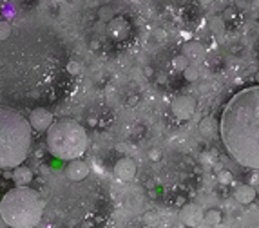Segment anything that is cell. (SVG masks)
Masks as SVG:
<instances>
[{
	"label": "cell",
	"mask_w": 259,
	"mask_h": 228,
	"mask_svg": "<svg viewBox=\"0 0 259 228\" xmlns=\"http://www.w3.org/2000/svg\"><path fill=\"white\" fill-rule=\"evenodd\" d=\"M219 136L239 165L259 170V84L229 100L219 119Z\"/></svg>",
	"instance_id": "cell-1"
},
{
	"label": "cell",
	"mask_w": 259,
	"mask_h": 228,
	"mask_svg": "<svg viewBox=\"0 0 259 228\" xmlns=\"http://www.w3.org/2000/svg\"><path fill=\"white\" fill-rule=\"evenodd\" d=\"M31 127L29 119L22 113L9 107L0 111V167L16 169L29 156L31 149Z\"/></svg>",
	"instance_id": "cell-2"
},
{
	"label": "cell",
	"mask_w": 259,
	"mask_h": 228,
	"mask_svg": "<svg viewBox=\"0 0 259 228\" xmlns=\"http://www.w3.org/2000/svg\"><path fill=\"white\" fill-rule=\"evenodd\" d=\"M45 214V201L31 187L7 190L0 201V218L9 228H35Z\"/></svg>",
	"instance_id": "cell-3"
},
{
	"label": "cell",
	"mask_w": 259,
	"mask_h": 228,
	"mask_svg": "<svg viewBox=\"0 0 259 228\" xmlns=\"http://www.w3.org/2000/svg\"><path fill=\"white\" fill-rule=\"evenodd\" d=\"M45 141L51 156L69 163L73 159H80L85 154L89 145V136L85 127L80 125V121L62 118L56 119L51 125V129L45 132Z\"/></svg>",
	"instance_id": "cell-4"
},
{
	"label": "cell",
	"mask_w": 259,
	"mask_h": 228,
	"mask_svg": "<svg viewBox=\"0 0 259 228\" xmlns=\"http://www.w3.org/2000/svg\"><path fill=\"white\" fill-rule=\"evenodd\" d=\"M29 123L33 127V130L36 132H47L51 129V125L55 123V119H53V113L49 109H45V107H35V109H31L29 113Z\"/></svg>",
	"instance_id": "cell-5"
},
{
	"label": "cell",
	"mask_w": 259,
	"mask_h": 228,
	"mask_svg": "<svg viewBox=\"0 0 259 228\" xmlns=\"http://www.w3.org/2000/svg\"><path fill=\"white\" fill-rule=\"evenodd\" d=\"M172 114L176 118L185 121V119H190L196 113V100L192 96H178V98L172 100Z\"/></svg>",
	"instance_id": "cell-6"
},
{
	"label": "cell",
	"mask_w": 259,
	"mask_h": 228,
	"mask_svg": "<svg viewBox=\"0 0 259 228\" xmlns=\"http://www.w3.org/2000/svg\"><path fill=\"white\" fill-rule=\"evenodd\" d=\"M89 172H91L89 165L85 163L82 158L73 159L65 167V176H67L69 181H85V179L89 178Z\"/></svg>",
	"instance_id": "cell-7"
},
{
	"label": "cell",
	"mask_w": 259,
	"mask_h": 228,
	"mask_svg": "<svg viewBox=\"0 0 259 228\" xmlns=\"http://www.w3.org/2000/svg\"><path fill=\"white\" fill-rule=\"evenodd\" d=\"M203 218H205V212L194 203H187L179 210V219H181V223L187 225V227H198V225L203 221Z\"/></svg>",
	"instance_id": "cell-8"
},
{
	"label": "cell",
	"mask_w": 259,
	"mask_h": 228,
	"mask_svg": "<svg viewBox=\"0 0 259 228\" xmlns=\"http://www.w3.org/2000/svg\"><path fill=\"white\" fill-rule=\"evenodd\" d=\"M136 170H138L136 169V163L130 158L118 159L115 165V174L118 176V179H122V181H130V179H134Z\"/></svg>",
	"instance_id": "cell-9"
},
{
	"label": "cell",
	"mask_w": 259,
	"mask_h": 228,
	"mask_svg": "<svg viewBox=\"0 0 259 228\" xmlns=\"http://www.w3.org/2000/svg\"><path fill=\"white\" fill-rule=\"evenodd\" d=\"M181 55L187 56L192 64H198V62H201V60L205 58L207 51H205V47L199 44L198 40H189V42H185L183 47H181Z\"/></svg>",
	"instance_id": "cell-10"
},
{
	"label": "cell",
	"mask_w": 259,
	"mask_h": 228,
	"mask_svg": "<svg viewBox=\"0 0 259 228\" xmlns=\"http://www.w3.org/2000/svg\"><path fill=\"white\" fill-rule=\"evenodd\" d=\"M107 33H109L115 40H124L125 36L129 35L127 20L122 18V16H115V18L109 22V25H107Z\"/></svg>",
	"instance_id": "cell-11"
},
{
	"label": "cell",
	"mask_w": 259,
	"mask_h": 228,
	"mask_svg": "<svg viewBox=\"0 0 259 228\" xmlns=\"http://www.w3.org/2000/svg\"><path fill=\"white\" fill-rule=\"evenodd\" d=\"M31 181H33V172H31V169L20 165V167H16V169L13 170V183H15L16 187H27Z\"/></svg>",
	"instance_id": "cell-12"
},
{
	"label": "cell",
	"mask_w": 259,
	"mask_h": 228,
	"mask_svg": "<svg viewBox=\"0 0 259 228\" xmlns=\"http://www.w3.org/2000/svg\"><path fill=\"white\" fill-rule=\"evenodd\" d=\"M234 198L238 199L239 203L249 205L256 199V189L250 185H239L238 189L234 190Z\"/></svg>",
	"instance_id": "cell-13"
},
{
	"label": "cell",
	"mask_w": 259,
	"mask_h": 228,
	"mask_svg": "<svg viewBox=\"0 0 259 228\" xmlns=\"http://www.w3.org/2000/svg\"><path fill=\"white\" fill-rule=\"evenodd\" d=\"M199 130H201L203 136L210 138V136H214V134L219 130V123L216 121L214 118H212V116H207V118L201 119V123H199Z\"/></svg>",
	"instance_id": "cell-14"
},
{
	"label": "cell",
	"mask_w": 259,
	"mask_h": 228,
	"mask_svg": "<svg viewBox=\"0 0 259 228\" xmlns=\"http://www.w3.org/2000/svg\"><path fill=\"white\" fill-rule=\"evenodd\" d=\"M232 228H259V212H250L243 216Z\"/></svg>",
	"instance_id": "cell-15"
},
{
	"label": "cell",
	"mask_w": 259,
	"mask_h": 228,
	"mask_svg": "<svg viewBox=\"0 0 259 228\" xmlns=\"http://www.w3.org/2000/svg\"><path fill=\"white\" fill-rule=\"evenodd\" d=\"M205 225H209V227H218V225H221V221H223V214L219 212V210H207L205 212V218H203Z\"/></svg>",
	"instance_id": "cell-16"
},
{
	"label": "cell",
	"mask_w": 259,
	"mask_h": 228,
	"mask_svg": "<svg viewBox=\"0 0 259 228\" xmlns=\"http://www.w3.org/2000/svg\"><path fill=\"white\" fill-rule=\"evenodd\" d=\"M172 67H174L176 71H181V73H185V71L190 67V60L187 58L185 55H176L174 58H172Z\"/></svg>",
	"instance_id": "cell-17"
},
{
	"label": "cell",
	"mask_w": 259,
	"mask_h": 228,
	"mask_svg": "<svg viewBox=\"0 0 259 228\" xmlns=\"http://www.w3.org/2000/svg\"><path fill=\"white\" fill-rule=\"evenodd\" d=\"M80 71H82V65H80V62H76V60H69L67 64H65V73L71 76H78Z\"/></svg>",
	"instance_id": "cell-18"
},
{
	"label": "cell",
	"mask_w": 259,
	"mask_h": 228,
	"mask_svg": "<svg viewBox=\"0 0 259 228\" xmlns=\"http://www.w3.org/2000/svg\"><path fill=\"white\" fill-rule=\"evenodd\" d=\"M158 214L154 212H145L143 214V225L145 227H149V228H154L156 225H158Z\"/></svg>",
	"instance_id": "cell-19"
},
{
	"label": "cell",
	"mask_w": 259,
	"mask_h": 228,
	"mask_svg": "<svg viewBox=\"0 0 259 228\" xmlns=\"http://www.w3.org/2000/svg\"><path fill=\"white\" fill-rule=\"evenodd\" d=\"M183 76H185V80H187V82H196V80H198V76H199L198 67H196V65H190L189 69L183 73Z\"/></svg>",
	"instance_id": "cell-20"
},
{
	"label": "cell",
	"mask_w": 259,
	"mask_h": 228,
	"mask_svg": "<svg viewBox=\"0 0 259 228\" xmlns=\"http://www.w3.org/2000/svg\"><path fill=\"white\" fill-rule=\"evenodd\" d=\"M9 35H11V24L5 22V20H2V24H0V38L5 42V40L9 38Z\"/></svg>",
	"instance_id": "cell-21"
},
{
	"label": "cell",
	"mask_w": 259,
	"mask_h": 228,
	"mask_svg": "<svg viewBox=\"0 0 259 228\" xmlns=\"http://www.w3.org/2000/svg\"><path fill=\"white\" fill-rule=\"evenodd\" d=\"M98 16H100V20H102V22H107V24H109L111 20L115 18V16H113V11H111V7H102V9L98 11Z\"/></svg>",
	"instance_id": "cell-22"
},
{
	"label": "cell",
	"mask_w": 259,
	"mask_h": 228,
	"mask_svg": "<svg viewBox=\"0 0 259 228\" xmlns=\"http://www.w3.org/2000/svg\"><path fill=\"white\" fill-rule=\"evenodd\" d=\"M223 25H225L223 18H219V16H212V18H210V29L216 31V33H219V31L223 29Z\"/></svg>",
	"instance_id": "cell-23"
},
{
	"label": "cell",
	"mask_w": 259,
	"mask_h": 228,
	"mask_svg": "<svg viewBox=\"0 0 259 228\" xmlns=\"http://www.w3.org/2000/svg\"><path fill=\"white\" fill-rule=\"evenodd\" d=\"M149 158L152 159V161H158V159L161 158V152H159V150H150V152H149Z\"/></svg>",
	"instance_id": "cell-24"
},
{
	"label": "cell",
	"mask_w": 259,
	"mask_h": 228,
	"mask_svg": "<svg viewBox=\"0 0 259 228\" xmlns=\"http://www.w3.org/2000/svg\"><path fill=\"white\" fill-rule=\"evenodd\" d=\"M219 179H221V181H230V174H221Z\"/></svg>",
	"instance_id": "cell-25"
},
{
	"label": "cell",
	"mask_w": 259,
	"mask_h": 228,
	"mask_svg": "<svg viewBox=\"0 0 259 228\" xmlns=\"http://www.w3.org/2000/svg\"><path fill=\"white\" fill-rule=\"evenodd\" d=\"M199 4H203V5H209L210 2H214V0H198Z\"/></svg>",
	"instance_id": "cell-26"
},
{
	"label": "cell",
	"mask_w": 259,
	"mask_h": 228,
	"mask_svg": "<svg viewBox=\"0 0 259 228\" xmlns=\"http://www.w3.org/2000/svg\"><path fill=\"white\" fill-rule=\"evenodd\" d=\"M256 82H258V84H259V75H258V76H256Z\"/></svg>",
	"instance_id": "cell-27"
}]
</instances>
